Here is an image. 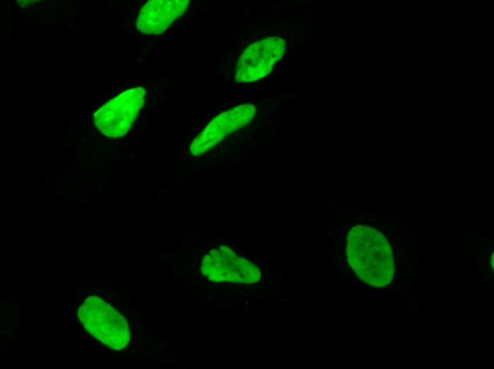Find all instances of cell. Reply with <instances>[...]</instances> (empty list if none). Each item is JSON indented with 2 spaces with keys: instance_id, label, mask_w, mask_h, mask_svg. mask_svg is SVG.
I'll return each instance as SVG.
<instances>
[{
  "instance_id": "obj_1",
  "label": "cell",
  "mask_w": 494,
  "mask_h": 369,
  "mask_svg": "<svg viewBox=\"0 0 494 369\" xmlns=\"http://www.w3.org/2000/svg\"><path fill=\"white\" fill-rule=\"evenodd\" d=\"M348 263L367 284L382 287L393 280L394 257L390 245L378 230L365 225L353 226L347 237Z\"/></svg>"
},
{
  "instance_id": "obj_2",
  "label": "cell",
  "mask_w": 494,
  "mask_h": 369,
  "mask_svg": "<svg viewBox=\"0 0 494 369\" xmlns=\"http://www.w3.org/2000/svg\"><path fill=\"white\" fill-rule=\"evenodd\" d=\"M77 316L84 329L114 350L125 348L130 340L125 318L98 297H89L78 309Z\"/></svg>"
},
{
  "instance_id": "obj_3",
  "label": "cell",
  "mask_w": 494,
  "mask_h": 369,
  "mask_svg": "<svg viewBox=\"0 0 494 369\" xmlns=\"http://www.w3.org/2000/svg\"><path fill=\"white\" fill-rule=\"evenodd\" d=\"M146 92L138 87L126 90L94 114L97 128L109 138H121L132 128L145 104Z\"/></svg>"
},
{
  "instance_id": "obj_4",
  "label": "cell",
  "mask_w": 494,
  "mask_h": 369,
  "mask_svg": "<svg viewBox=\"0 0 494 369\" xmlns=\"http://www.w3.org/2000/svg\"><path fill=\"white\" fill-rule=\"evenodd\" d=\"M285 41L270 37L249 45L240 56L235 69L238 82H251L267 75L282 57Z\"/></svg>"
},
{
  "instance_id": "obj_5",
  "label": "cell",
  "mask_w": 494,
  "mask_h": 369,
  "mask_svg": "<svg viewBox=\"0 0 494 369\" xmlns=\"http://www.w3.org/2000/svg\"><path fill=\"white\" fill-rule=\"evenodd\" d=\"M256 113V106L248 104L217 115L192 141L190 153L199 156L211 150L228 135L248 124Z\"/></svg>"
},
{
  "instance_id": "obj_6",
  "label": "cell",
  "mask_w": 494,
  "mask_h": 369,
  "mask_svg": "<svg viewBox=\"0 0 494 369\" xmlns=\"http://www.w3.org/2000/svg\"><path fill=\"white\" fill-rule=\"evenodd\" d=\"M202 270L215 281L251 283L260 277L255 264L238 256L226 246L211 250L203 258Z\"/></svg>"
},
{
  "instance_id": "obj_7",
  "label": "cell",
  "mask_w": 494,
  "mask_h": 369,
  "mask_svg": "<svg viewBox=\"0 0 494 369\" xmlns=\"http://www.w3.org/2000/svg\"><path fill=\"white\" fill-rule=\"evenodd\" d=\"M189 3V0L149 1L140 10L136 27L146 35L160 34L183 14Z\"/></svg>"
}]
</instances>
